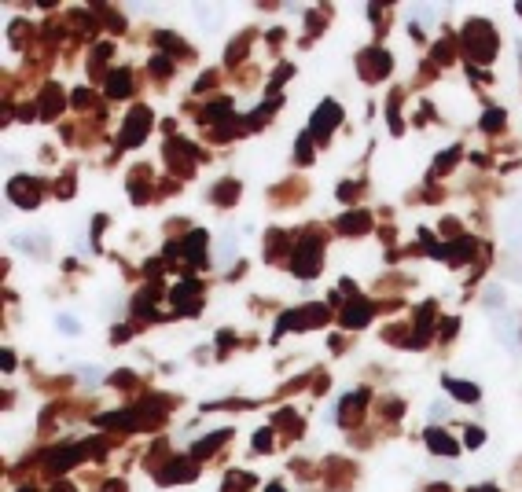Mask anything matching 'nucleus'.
<instances>
[{"label": "nucleus", "mask_w": 522, "mask_h": 492, "mask_svg": "<svg viewBox=\"0 0 522 492\" xmlns=\"http://www.w3.org/2000/svg\"><path fill=\"white\" fill-rule=\"evenodd\" d=\"M464 37H467V52H471L475 59L489 63V59L497 56V34H493V26H489V23H482V19H475V23H467Z\"/></svg>", "instance_id": "nucleus-1"}, {"label": "nucleus", "mask_w": 522, "mask_h": 492, "mask_svg": "<svg viewBox=\"0 0 522 492\" xmlns=\"http://www.w3.org/2000/svg\"><path fill=\"white\" fill-rule=\"evenodd\" d=\"M147 125H151V111H147V107H133L129 118H125V125H122V144L136 147L147 136Z\"/></svg>", "instance_id": "nucleus-2"}, {"label": "nucleus", "mask_w": 522, "mask_h": 492, "mask_svg": "<svg viewBox=\"0 0 522 492\" xmlns=\"http://www.w3.org/2000/svg\"><path fill=\"white\" fill-rule=\"evenodd\" d=\"M291 269H294V276H302V280L316 276V272H320V246H316V243H302V246H298V254H294V261H291Z\"/></svg>", "instance_id": "nucleus-3"}, {"label": "nucleus", "mask_w": 522, "mask_h": 492, "mask_svg": "<svg viewBox=\"0 0 522 492\" xmlns=\"http://www.w3.org/2000/svg\"><path fill=\"white\" fill-rule=\"evenodd\" d=\"M338 118H342V111H338V103H331V100H327V103H320V107H316V114H313V122H309V129H313V136H320V140H324V136H327V133H331L335 125H338Z\"/></svg>", "instance_id": "nucleus-4"}, {"label": "nucleus", "mask_w": 522, "mask_h": 492, "mask_svg": "<svg viewBox=\"0 0 522 492\" xmlns=\"http://www.w3.org/2000/svg\"><path fill=\"white\" fill-rule=\"evenodd\" d=\"M8 195H12V202H19V206H37L41 188H37V180H30V177H15L12 184H8Z\"/></svg>", "instance_id": "nucleus-5"}, {"label": "nucleus", "mask_w": 522, "mask_h": 492, "mask_svg": "<svg viewBox=\"0 0 522 492\" xmlns=\"http://www.w3.org/2000/svg\"><path fill=\"white\" fill-rule=\"evenodd\" d=\"M387 70H390V56H387V52H379V48H368L365 56H360V74H365L368 81H379V78H387Z\"/></svg>", "instance_id": "nucleus-6"}, {"label": "nucleus", "mask_w": 522, "mask_h": 492, "mask_svg": "<svg viewBox=\"0 0 522 492\" xmlns=\"http://www.w3.org/2000/svg\"><path fill=\"white\" fill-rule=\"evenodd\" d=\"M195 474H199L195 463H188V459H173L166 470H158V481H162V485H177V481H191Z\"/></svg>", "instance_id": "nucleus-7"}, {"label": "nucleus", "mask_w": 522, "mask_h": 492, "mask_svg": "<svg viewBox=\"0 0 522 492\" xmlns=\"http://www.w3.org/2000/svg\"><path fill=\"white\" fill-rule=\"evenodd\" d=\"M327 320V309H302V313H287L280 320V331L287 327H316V324H324Z\"/></svg>", "instance_id": "nucleus-8"}, {"label": "nucleus", "mask_w": 522, "mask_h": 492, "mask_svg": "<svg viewBox=\"0 0 522 492\" xmlns=\"http://www.w3.org/2000/svg\"><path fill=\"white\" fill-rule=\"evenodd\" d=\"M434 254H438V258H445V261H453V265H464V261L475 254V243H471V239L445 243V246H434Z\"/></svg>", "instance_id": "nucleus-9"}, {"label": "nucleus", "mask_w": 522, "mask_h": 492, "mask_svg": "<svg viewBox=\"0 0 522 492\" xmlns=\"http://www.w3.org/2000/svg\"><path fill=\"white\" fill-rule=\"evenodd\" d=\"M173 305H177V313H195L199 309V283H180L173 291Z\"/></svg>", "instance_id": "nucleus-10"}, {"label": "nucleus", "mask_w": 522, "mask_h": 492, "mask_svg": "<svg viewBox=\"0 0 522 492\" xmlns=\"http://www.w3.org/2000/svg\"><path fill=\"white\" fill-rule=\"evenodd\" d=\"M371 320V305L368 302H354L349 309H342V324L346 327H360V324H368Z\"/></svg>", "instance_id": "nucleus-11"}, {"label": "nucleus", "mask_w": 522, "mask_h": 492, "mask_svg": "<svg viewBox=\"0 0 522 492\" xmlns=\"http://www.w3.org/2000/svg\"><path fill=\"white\" fill-rule=\"evenodd\" d=\"M445 390H449L456 401H467V404H475L478 393H482L478 386H471V382H460V379H445Z\"/></svg>", "instance_id": "nucleus-12"}, {"label": "nucleus", "mask_w": 522, "mask_h": 492, "mask_svg": "<svg viewBox=\"0 0 522 492\" xmlns=\"http://www.w3.org/2000/svg\"><path fill=\"white\" fill-rule=\"evenodd\" d=\"M427 445H431L438 456H456V441H453L449 434H442V430H427Z\"/></svg>", "instance_id": "nucleus-13"}, {"label": "nucleus", "mask_w": 522, "mask_h": 492, "mask_svg": "<svg viewBox=\"0 0 522 492\" xmlns=\"http://www.w3.org/2000/svg\"><path fill=\"white\" fill-rule=\"evenodd\" d=\"M202 246H206V232H191V239H184V254L195 265L206 261V254H202Z\"/></svg>", "instance_id": "nucleus-14"}, {"label": "nucleus", "mask_w": 522, "mask_h": 492, "mask_svg": "<svg viewBox=\"0 0 522 492\" xmlns=\"http://www.w3.org/2000/svg\"><path fill=\"white\" fill-rule=\"evenodd\" d=\"M129 85H133L129 70H114V74H111V81H107V96H114V100H122V96L129 92Z\"/></svg>", "instance_id": "nucleus-15"}, {"label": "nucleus", "mask_w": 522, "mask_h": 492, "mask_svg": "<svg viewBox=\"0 0 522 492\" xmlns=\"http://www.w3.org/2000/svg\"><path fill=\"white\" fill-rule=\"evenodd\" d=\"M508 235H511V250L522 254V202L515 206V213H511V221H508Z\"/></svg>", "instance_id": "nucleus-16"}, {"label": "nucleus", "mask_w": 522, "mask_h": 492, "mask_svg": "<svg viewBox=\"0 0 522 492\" xmlns=\"http://www.w3.org/2000/svg\"><path fill=\"white\" fill-rule=\"evenodd\" d=\"M368 213H346L342 221H338V232H346V235H354V232H365L368 228Z\"/></svg>", "instance_id": "nucleus-17"}, {"label": "nucleus", "mask_w": 522, "mask_h": 492, "mask_svg": "<svg viewBox=\"0 0 522 492\" xmlns=\"http://www.w3.org/2000/svg\"><path fill=\"white\" fill-rule=\"evenodd\" d=\"M59 107H63V100H59V89H56V85H48V89H45V107H41V114H45V118H52V114L59 111Z\"/></svg>", "instance_id": "nucleus-18"}, {"label": "nucleus", "mask_w": 522, "mask_h": 492, "mask_svg": "<svg viewBox=\"0 0 522 492\" xmlns=\"http://www.w3.org/2000/svg\"><path fill=\"white\" fill-rule=\"evenodd\" d=\"M236 195H239V184H236V180H225V184H221V191H214V202L228 206V202H236Z\"/></svg>", "instance_id": "nucleus-19"}, {"label": "nucleus", "mask_w": 522, "mask_h": 492, "mask_svg": "<svg viewBox=\"0 0 522 492\" xmlns=\"http://www.w3.org/2000/svg\"><path fill=\"white\" fill-rule=\"evenodd\" d=\"M250 474H239V470H236V474H228V485H225V492H239V489H250Z\"/></svg>", "instance_id": "nucleus-20"}, {"label": "nucleus", "mask_w": 522, "mask_h": 492, "mask_svg": "<svg viewBox=\"0 0 522 492\" xmlns=\"http://www.w3.org/2000/svg\"><path fill=\"white\" fill-rule=\"evenodd\" d=\"M236 258V235H225V239H221V254H217V261H232Z\"/></svg>", "instance_id": "nucleus-21"}, {"label": "nucleus", "mask_w": 522, "mask_h": 492, "mask_svg": "<svg viewBox=\"0 0 522 492\" xmlns=\"http://www.w3.org/2000/svg\"><path fill=\"white\" fill-rule=\"evenodd\" d=\"M228 437V430H221V434H214V437H206L202 445H195V456H210V448H217L221 441Z\"/></svg>", "instance_id": "nucleus-22"}, {"label": "nucleus", "mask_w": 522, "mask_h": 492, "mask_svg": "<svg viewBox=\"0 0 522 492\" xmlns=\"http://www.w3.org/2000/svg\"><path fill=\"white\" fill-rule=\"evenodd\" d=\"M482 125H486V129H500V125H504V111H489Z\"/></svg>", "instance_id": "nucleus-23"}, {"label": "nucleus", "mask_w": 522, "mask_h": 492, "mask_svg": "<svg viewBox=\"0 0 522 492\" xmlns=\"http://www.w3.org/2000/svg\"><path fill=\"white\" fill-rule=\"evenodd\" d=\"M151 70H155V78H158V74L166 78V74H169V59H166V56H155V59H151Z\"/></svg>", "instance_id": "nucleus-24"}, {"label": "nucleus", "mask_w": 522, "mask_h": 492, "mask_svg": "<svg viewBox=\"0 0 522 492\" xmlns=\"http://www.w3.org/2000/svg\"><path fill=\"white\" fill-rule=\"evenodd\" d=\"M309 151H313V144H309V136L298 140V162H309Z\"/></svg>", "instance_id": "nucleus-25"}, {"label": "nucleus", "mask_w": 522, "mask_h": 492, "mask_svg": "<svg viewBox=\"0 0 522 492\" xmlns=\"http://www.w3.org/2000/svg\"><path fill=\"white\" fill-rule=\"evenodd\" d=\"M56 324H59L63 331H67V335H78V331H81V327H78V320H70V316H59Z\"/></svg>", "instance_id": "nucleus-26"}, {"label": "nucleus", "mask_w": 522, "mask_h": 492, "mask_svg": "<svg viewBox=\"0 0 522 492\" xmlns=\"http://www.w3.org/2000/svg\"><path fill=\"white\" fill-rule=\"evenodd\" d=\"M269 441H272V430H261L258 437H254V448H258V452H265V448H269Z\"/></svg>", "instance_id": "nucleus-27"}, {"label": "nucleus", "mask_w": 522, "mask_h": 492, "mask_svg": "<svg viewBox=\"0 0 522 492\" xmlns=\"http://www.w3.org/2000/svg\"><path fill=\"white\" fill-rule=\"evenodd\" d=\"M467 445H471V448L482 445V430H467Z\"/></svg>", "instance_id": "nucleus-28"}, {"label": "nucleus", "mask_w": 522, "mask_h": 492, "mask_svg": "<svg viewBox=\"0 0 522 492\" xmlns=\"http://www.w3.org/2000/svg\"><path fill=\"white\" fill-rule=\"evenodd\" d=\"M100 492H125V485H122V481H107V485H103Z\"/></svg>", "instance_id": "nucleus-29"}, {"label": "nucleus", "mask_w": 522, "mask_h": 492, "mask_svg": "<svg viewBox=\"0 0 522 492\" xmlns=\"http://www.w3.org/2000/svg\"><path fill=\"white\" fill-rule=\"evenodd\" d=\"M56 492H78V489H74V485H67V481H59V485H56Z\"/></svg>", "instance_id": "nucleus-30"}, {"label": "nucleus", "mask_w": 522, "mask_h": 492, "mask_svg": "<svg viewBox=\"0 0 522 492\" xmlns=\"http://www.w3.org/2000/svg\"><path fill=\"white\" fill-rule=\"evenodd\" d=\"M269 492H287V489H280V485H272V489H269Z\"/></svg>", "instance_id": "nucleus-31"}, {"label": "nucleus", "mask_w": 522, "mask_h": 492, "mask_svg": "<svg viewBox=\"0 0 522 492\" xmlns=\"http://www.w3.org/2000/svg\"><path fill=\"white\" fill-rule=\"evenodd\" d=\"M475 492H493V489H475Z\"/></svg>", "instance_id": "nucleus-32"}]
</instances>
